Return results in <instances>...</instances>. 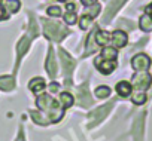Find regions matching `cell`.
I'll return each instance as SVG.
<instances>
[{"label": "cell", "mask_w": 152, "mask_h": 141, "mask_svg": "<svg viewBox=\"0 0 152 141\" xmlns=\"http://www.w3.org/2000/svg\"><path fill=\"white\" fill-rule=\"evenodd\" d=\"M60 89V83H55V82H52L51 85H49V91L51 92H57Z\"/></svg>", "instance_id": "obj_24"}, {"label": "cell", "mask_w": 152, "mask_h": 141, "mask_svg": "<svg viewBox=\"0 0 152 141\" xmlns=\"http://www.w3.org/2000/svg\"><path fill=\"white\" fill-rule=\"evenodd\" d=\"M78 103L82 107H87V106L93 104V100H91V97L88 94V86L87 85H82V86L78 88Z\"/></svg>", "instance_id": "obj_8"}, {"label": "cell", "mask_w": 152, "mask_h": 141, "mask_svg": "<svg viewBox=\"0 0 152 141\" xmlns=\"http://www.w3.org/2000/svg\"><path fill=\"white\" fill-rule=\"evenodd\" d=\"M45 67H46L48 74L54 79V77L57 76V59H55V56H54V49H52L51 46H49V49H48V58H46Z\"/></svg>", "instance_id": "obj_7"}, {"label": "cell", "mask_w": 152, "mask_h": 141, "mask_svg": "<svg viewBox=\"0 0 152 141\" xmlns=\"http://www.w3.org/2000/svg\"><path fill=\"white\" fill-rule=\"evenodd\" d=\"M6 12H18L20 9V0H6L5 2Z\"/></svg>", "instance_id": "obj_18"}, {"label": "cell", "mask_w": 152, "mask_h": 141, "mask_svg": "<svg viewBox=\"0 0 152 141\" xmlns=\"http://www.w3.org/2000/svg\"><path fill=\"white\" fill-rule=\"evenodd\" d=\"M102 58H104V59H116V56H118V49L116 48H103V51H102V55H100Z\"/></svg>", "instance_id": "obj_16"}, {"label": "cell", "mask_w": 152, "mask_h": 141, "mask_svg": "<svg viewBox=\"0 0 152 141\" xmlns=\"http://www.w3.org/2000/svg\"><path fill=\"white\" fill-rule=\"evenodd\" d=\"M110 40H112V43H113V48H116V49H118V48H124V46L127 45L128 37H127V34H125L124 31L116 30V31H113V33H112Z\"/></svg>", "instance_id": "obj_9"}, {"label": "cell", "mask_w": 152, "mask_h": 141, "mask_svg": "<svg viewBox=\"0 0 152 141\" xmlns=\"http://www.w3.org/2000/svg\"><path fill=\"white\" fill-rule=\"evenodd\" d=\"M131 67L136 72H146L151 67V58L146 54H137L133 59H131Z\"/></svg>", "instance_id": "obj_5"}, {"label": "cell", "mask_w": 152, "mask_h": 141, "mask_svg": "<svg viewBox=\"0 0 152 141\" xmlns=\"http://www.w3.org/2000/svg\"><path fill=\"white\" fill-rule=\"evenodd\" d=\"M131 83H128V82H125V80H121V82H118L116 83V92H118V95H121V97H128L130 94H131Z\"/></svg>", "instance_id": "obj_12"}, {"label": "cell", "mask_w": 152, "mask_h": 141, "mask_svg": "<svg viewBox=\"0 0 152 141\" xmlns=\"http://www.w3.org/2000/svg\"><path fill=\"white\" fill-rule=\"evenodd\" d=\"M0 2H2V0H0Z\"/></svg>", "instance_id": "obj_30"}, {"label": "cell", "mask_w": 152, "mask_h": 141, "mask_svg": "<svg viewBox=\"0 0 152 141\" xmlns=\"http://www.w3.org/2000/svg\"><path fill=\"white\" fill-rule=\"evenodd\" d=\"M60 101H61V106H63L64 108H69V107H72V104L75 103V98H73V95H70L69 92H63V94L60 95Z\"/></svg>", "instance_id": "obj_17"}, {"label": "cell", "mask_w": 152, "mask_h": 141, "mask_svg": "<svg viewBox=\"0 0 152 141\" xmlns=\"http://www.w3.org/2000/svg\"><path fill=\"white\" fill-rule=\"evenodd\" d=\"M94 64H96L97 70L102 74H110L113 70L116 68V61L115 59H104L102 56H97Z\"/></svg>", "instance_id": "obj_4"}, {"label": "cell", "mask_w": 152, "mask_h": 141, "mask_svg": "<svg viewBox=\"0 0 152 141\" xmlns=\"http://www.w3.org/2000/svg\"><path fill=\"white\" fill-rule=\"evenodd\" d=\"M48 15H51V17H61V9L58 6H51V8H48Z\"/></svg>", "instance_id": "obj_23"}, {"label": "cell", "mask_w": 152, "mask_h": 141, "mask_svg": "<svg viewBox=\"0 0 152 141\" xmlns=\"http://www.w3.org/2000/svg\"><path fill=\"white\" fill-rule=\"evenodd\" d=\"M140 28L143 30V31H146V33H149V31H152V18L148 15V14H145V15H142L140 17Z\"/></svg>", "instance_id": "obj_15"}, {"label": "cell", "mask_w": 152, "mask_h": 141, "mask_svg": "<svg viewBox=\"0 0 152 141\" xmlns=\"http://www.w3.org/2000/svg\"><path fill=\"white\" fill-rule=\"evenodd\" d=\"M60 59H61V64H63V72L66 76H69L72 73V70L75 68V61L73 58L64 51V49H60Z\"/></svg>", "instance_id": "obj_6"}, {"label": "cell", "mask_w": 152, "mask_h": 141, "mask_svg": "<svg viewBox=\"0 0 152 141\" xmlns=\"http://www.w3.org/2000/svg\"><path fill=\"white\" fill-rule=\"evenodd\" d=\"M91 21H93V17H90V15H87V14H85V15L81 18V21H79V27H81L82 30H87V28L90 27Z\"/></svg>", "instance_id": "obj_21"}, {"label": "cell", "mask_w": 152, "mask_h": 141, "mask_svg": "<svg viewBox=\"0 0 152 141\" xmlns=\"http://www.w3.org/2000/svg\"><path fill=\"white\" fill-rule=\"evenodd\" d=\"M152 83V77L148 72H137L131 79V86H134L137 91H146Z\"/></svg>", "instance_id": "obj_3"}, {"label": "cell", "mask_w": 152, "mask_h": 141, "mask_svg": "<svg viewBox=\"0 0 152 141\" xmlns=\"http://www.w3.org/2000/svg\"><path fill=\"white\" fill-rule=\"evenodd\" d=\"M81 3L84 6H93V5H96V0H81Z\"/></svg>", "instance_id": "obj_25"}, {"label": "cell", "mask_w": 152, "mask_h": 141, "mask_svg": "<svg viewBox=\"0 0 152 141\" xmlns=\"http://www.w3.org/2000/svg\"><path fill=\"white\" fill-rule=\"evenodd\" d=\"M58 2H69V0H58Z\"/></svg>", "instance_id": "obj_29"}, {"label": "cell", "mask_w": 152, "mask_h": 141, "mask_svg": "<svg viewBox=\"0 0 152 141\" xmlns=\"http://www.w3.org/2000/svg\"><path fill=\"white\" fill-rule=\"evenodd\" d=\"M28 88H30L31 92H34V94H40V92L46 88L45 79H42V77H34V79H31L30 83H28Z\"/></svg>", "instance_id": "obj_10"}, {"label": "cell", "mask_w": 152, "mask_h": 141, "mask_svg": "<svg viewBox=\"0 0 152 141\" xmlns=\"http://www.w3.org/2000/svg\"><path fill=\"white\" fill-rule=\"evenodd\" d=\"M131 100H133V103H134L136 106H142V104L146 103V95H145V92L139 91V92H136V94L131 97Z\"/></svg>", "instance_id": "obj_19"}, {"label": "cell", "mask_w": 152, "mask_h": 141, "mask_svg": "<svg viewBox=\"0 0 152 141\" xmlns=\"http://www.w3.org/2000/svg\"><path fill=\"white\" fill-rule=\"evenodd\" d=\"M36 106L39 107L40 111L46 114V117L49 119V123H55L61 120L64 116V107L61 106V103H57L48 94H40L36 98Z\"/></svg>", "instance_id": "obj_1"}, {"label": "cell", "mask_w": 152, "mask_h": 141, "mask_svg": "<svg viewBox=\"0 0 152 141\" xmlns=\"http://www.w3.org/2000/svg\"><path fill=\"white\" fill-rule=\"evenodd\" d=\"M110 107H112V104H109V106H102L100 108H97L96 111H93V113L90 114V117L99 122L100 119H103V117H104V114H106V113L110 110Z\"/></svg>", "instance_id": "obj_14"}, {"label": "cell", "mask_w": 152, "mask_h": 141, "mask_svg": "<svg viewBox=\"0 0 152 141\" xmlns=\"http://www.w3.org/2000/svg\"><path fill=\"white\" fill-rule=\"evenodd\" d=\"M110 37H112V34H109L104 30H97L96 31V43L99 46H106L110 42Z\"/></svg>", "instance_id": "obj_11"}, {"label": "cell", "mask_w": 152, "mask_h": 141, "mask_svg": "<svg viewBox=\"0 0 152 141\" xmlns=\"http://www.w3.org/2000/svg\"><path fill=\"white\" fill-rule=\"evenodd\" d=\"M66 9H67L69 12H75V11H76V6H75V3H67V5H66Z\"/></svg>", "instance_id": "obj_27"}, {"label": "cell", "mask_w": 152, "mask_h": 141, "mask_svg": "<svg viewBox=\"0 0 152 141\" xmlns=\"http://www.w3.org/2000/svg\"><path fill=\"white\" fill-rule=\"evenodd\" d=\"M15 88V80L12 76H2L0 77V89L2 91H12Z\"/></svg>", "instance_id": "obj_13"}, {"label": "cell", "mask_w": 152, "mask_h": 141, "mask_svg": "<svg viewBox=\"0 0 152 141\" xmlns=\"http://www.w3.org/2000/svg\"><path fill=\"white\" fill-rule=\"evenodd\" d=\"M94 94L97 95V98H107L110 95V88L109 86H99Z\"/></svg>", "instance_id": "obj_20"}, {"label": "cell", "mask_w": 152, "mask_h": 141, "mask_svg": "<svg viewBox=\"0 0 152 141\" xmlns=\"http://www.w3.org/2000/svg\"><path fill=\"white\" fill-rule=\"evenodd\" d=\"M64 21H66V24H69V25L75 24V22H76V14H75V12H67V14L64 15Z\"/></svg>", "instance_id": "obj_22"}, {"label": "cell", "mask_w": 152, "mask_h": 141, "mask_svg": "<svg viewBox=\"0 0 152 141\" xmlns=\"http://www.w3.org/2000/svg\"><path fill=\"white\" fill-rule=\"evenodd\" d=\"M146 14H148V15L152 18V5H149V6L146 8Z\"/></svg>", "instance_id": "obj_28"}, {"label": "cell", "mask_w": 152, "mask_h": 141, "mask_svg": "<svg viewBox=\"0 0 152 141\" xmlns=\"http://www.w3.org/2000/svg\"><path fill=\"white\" fill-rule=\"evenodd\" d=\"M43 31L45 36L54 42H60L64 39V36L69 34V30L64 25H60L58 22L54 21H45V20H43Z\"/></svg>", "instance_id": "obj_2"}, {"label": "cell", "mask_w": 152, "mask_h": 141, "mask_svg": "<svg viewBox=\"0 0 152 141\" xmlns=\"http://www.w3.org/2000/svg\"><path fill=\"white\" fill-rule=\"evenodd\" d=\"M8 18V14H6V11L3 9V6L0 5V20H6Z\"/></svg>", "instance_id": "obj_26"}]
</instances>
